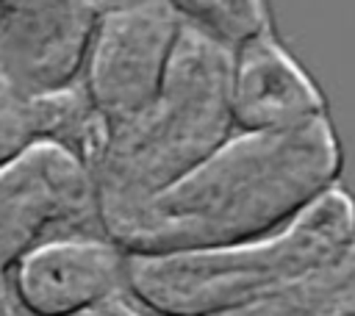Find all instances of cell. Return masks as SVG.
Returning a JSON list of instances; mask_svg holds the SVG:
<instances>
[{"mask_svg":"<svg viewBox=\"0 0 355 316\" xmlns=\"http://www.w3.org/2000/svg\"><path fill=\"white\" fill-rule=\"evenodd\" d=\"M344 150L330 116L272 130H233L169 188L103 230L128 255L227 247L269 236L338 186Z\"/></svg>","mask_w":355,"mask_h":316,"instance_id":"cell-1","label":"cell"},{"mask_svg":"<svg viewBox=\"0 0 355 316\" xmlns=\"http://www.w3.org/2000/svg\"><path fill=\"white\" fill-rule=\"evenodd\" d=\"M230 47L183 22L153 103L108 130L94 164L100 230L178 183L233 133Z\"/></svg>","mask_w":355,"mask_h":316,"instance_id":"cell-2","label":"cell"},{"mask_svg":"<svg viewBox=\"0 0 355 316\" xmlns=\"http://www.w3.org/2000/svg\"><path fill=\"white\" fill-rule=\"evenodd\" d=\"M349 244L355 197L333 186L261 238L186 252H125V291L153 316H216L333 261Z\"/></svg>","mask_w":355,"mask_h":316,"instance_id":"cell-3","label":"cell"},{"mask_svg":"<svg viewBox=\"0 0 355 316\" xmlns=\"http://www.w3.org/2000/svg\"><path fill=\"white\" fill-rule=\"evenodd\" d=\"M183 19L166 0L103 8L83 55V91L108 130L141 114L161 89Z\"/></svg>","mask_w":355,"mask_h":316,"instance_id":"cell-4","label":"cell"},{"mask_svg":"<svg viewBox=\"0 0 355 316\" xmlns=\"http://www.w3.org/2000/svg\"><path fill=\"white\" fill-rule=\"evenodd\" d=\"M55 236H103L97 186L69 150L36 141L0 169V274Z\"/></svg>","mask_w":355,"mask_h":316,"instance_id":"cell-5","label":"cell"},{"mask_svg":"<svg viewBox=\"0 0 355 316\" xmlns=\"http://www.w3.org/2000/svg\"><path fill=\"white\" fill-rule=\"evenodd\" d=\"M100 0H0V72L25 91L75 83Z\"/></svg>","mask_w":355,"mask_h":316,"instance_id":"cell-6","label":"cell"},{"mask_svg":"<svg viewBox=\"0 0 355 316\" xmlns=\"http://www.w3.org/2000/svg\"><path fill=\"white\" fill-rule=\"evenodd\" d=\"M25 316H86L125 288V252L105 236H55L11 269Z\"/></svg>","mask_w":355,"mask_h":316,"instance_id":"cell-7","label":"cell"},{"mask_svg":"<svg viewBox=\"0 0 355 316\" xmlns=\"http://www.w3.org/2000/svg\"><path fill=\"white\" fill-rule=\"evenodd\" d=\"M227 103L239 133L288 130L327 116L322 89L283 47L272 25L230 47Z\"/></svg>","mask_w":355,"mask_h":316,"instance_id":"cell-8","label":"cell"},{"mask_svg":"<svg viewBox=\"0 0 355 316\" xmlns=\"http://www.w3.org/2000/svg\"><path fill=\"white\" fill-rule=\"evenodd\" d=\"M216 316H355V244L297 280Z\"/></svg>","mask_w":355,"mask_h":316,"instance_id":"cell-9","label":"cell"},{"mask_svg":"<svg viewBox=\"0 0 355 316\" xmlns=\"http://www.w3.org/2000/svg\"><path fill=\"white\" fill-rule=\"evenodd\" d=\"M175 14L233 47L272 25L266 0H166Z\"/></svg>","mask_w":355,"mask_h":316,"instance_id":"cell-10","label":"cell"},{"mask_svg":"<svg viewBox=\"0 0 355 316\" xmlns=\"http://www.w3.org/2000/svg\"><path fill=\"white\" fill-rule=\"evenodd\" d=\"M36 122L31 91L17 86L8 75L0 72V169L36 144Z\"/></svg>","mask_w":355,"mask_h":316,"instance_id":"cell-11","label":"cell"},{"mask_svg":"<svg viewBox=\"0 0 355 316\" xmlns=\"http://www.w3.org/2000/svg\"><path fill=\"white\" fill-rule=\"evenodd\" d=\"M0 316H25L22 308L17 305V297L11 288V274H0Z\"/></svg>","mask_w":355,"mask_h":316,"instance_id":"cell-12","label":"cell"},{"mask_svg":"<svg viewBox=\"0 0 355 316\" xmlns=\"http://www.w3.org/2000/svg\"><path fill=\"white\" fill-rule=\"evenodd\" d=\"M86 316H89V313H86Z\"/></svg>","mask_w":355,"mask_h":316,"instance_id":"cell-13","label":"cell"}]
</instances>
